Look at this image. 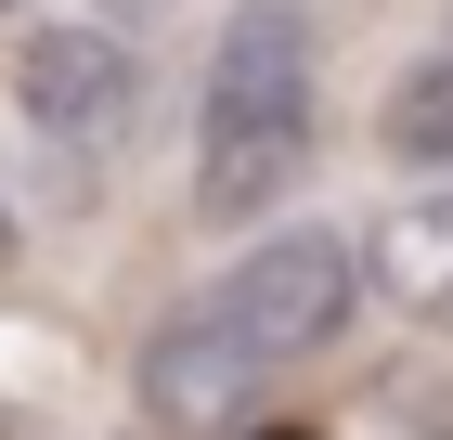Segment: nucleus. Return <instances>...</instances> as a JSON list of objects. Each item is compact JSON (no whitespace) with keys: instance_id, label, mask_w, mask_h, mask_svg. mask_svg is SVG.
Listing matches in <instances>:
<instances>
[{"instance_id":"f257e3e1","label":"nucleus","mask_w":453,"mask_h":440,"mask_svg":"<svg viewBox=\"0 0 453 440\" xmlns=\"http://www.w3.org/2000/svg\"><path fill=\"white\" fill-rule=\"evenodd\" d=\"M324 104H311V27L298 0H234L208 39V91H195V220L246 234L259 207L311 181Z\"/></svg>"},{"instance_id":"f03ea898","label":"nucleus","mask_w":453,"mask_h":440,"mask_svg":"<svg viewBox=\"0 0 453 440\" xmlns=\"http://www.w3.org/2000/svg\"><path fill=\"white\" fill-rule=\"evenodd\" d=\"M13 117L39 130V156H65L78 181H104L142 130V52L117 27H39L13 52Z\"/></svg>"},{"instance_id":"7ed1b4c3","label":"nucleus","mask_w":453,"mask_h":440,"mask_svg":"<svg viewBox=\"0 0 453 440\" xmlns=\"http://www.w3.org/2000/svg\"><path fill=\"white\" fill-rule=\"evenodd\" d=\"M363 285H376V272H363L349 234H259V246L208 285V311L259 350V363H311V350L349 337V298H363Z\"/></svg>"},{"instance_id":"20e7f679","label":"nucleus","mask_w":453,"mask_h":440,"mask_svg":"<svg viewBox=\"0 0 453 440\" xmlns=\"http://www.w3.org/2000/svg\"><path fill=\"white\" fill-rule=\"evenodd\" d=\"M259 375H273V363L195 298V311H169V324L142 337V414H156V428H234Z\"/></svg>"},{"instance_id":"39448f33","label":"nucleus","mask_w":453,"mask_h":440,"mask_svg":"<svg viewBox=\"0 0 453 440\" xmlns=\"http://www.w3.org/2000/svg\"><path fill=\"white\" fill-rule=\"evenodd\" d=\"M363 272H376L402 311H427V324H453V169L427 181V195H402V220H388L376 246H363Z\"/></svg>"},{"instance_id":"423d86ee","label":"nucleus","mask_w":453,"mask_h":440,"mask_svg":"<svg viewBox=\"0 0 453 440\" xmlns=\"http://www.w3.org/2000/svg\"><path fill=\"white\" fill-rule=\"evenodd\" d=\"M376 143H388V169H415V181H441V169H453V39H441V52H415V66L388 78Z\"/></svg>"},{"instance_id":"0eeeda50","label":"nucleus","mask_w":453,"mask_h":440,"mask_svg":"<svg viewBox=\"0 0 453 440\" xmlns=\"http://www.w3.org/2000/svg\"><path fill=\"white\" fill-rule=\"evenodd\" d=\"M0 259H13V207H0Z\"/></svg>"},{"instance_id":"6e6552de","label":"nucleus","mask_w":453,"mask_h":440,"mask_svg":"<svg viewBox=\"0 0 453 440\" xmlns=\"http://www.w3.org/2000/svg\"><path fill=\"white\" fill-rule=\"evenodd\" d=\"M13 13H27V0H0V27H13Z\"/></svg>"},{"instance_id":"1a4fd4ad","label":"nucleus","mask_w":453,"mask_h":440,"mask_svg":"<svg viewBox=\"0 0 453 440\" xmlns=\"http://www.w3.org/2000/svg\"><path fill=\"white\" fill-rule=\"evenodd\" d=\"M273 440H298V428H273Z\"/></svg>"}]
</instances>
